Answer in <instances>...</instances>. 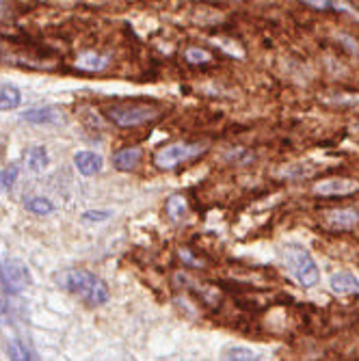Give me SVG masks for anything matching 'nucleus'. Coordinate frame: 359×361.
Masks as SVG:
<instances>
[{
  "label": "nucleus",
  "instance_id": "nucleus-1",
  "mask_svg": "<svg viewBox=\"0 0 359 361\" xmlns=\"http://www.w3.org/2000/svg\"><path fill=\"white\" fill-rule=\"evenodd\" d=\"M59 281L70 294H74V297H78L87 305H104L111 299L109 286L89 271H83V269L68 271L59 277Z\"/></svg>",
  "mask_w": 359,
  "mask_h": 361
},
{
  "label": "nucleus",
  "instance_id": "nucleus-2",
  "mask_svg": "<svg viewBox=\"0 0 359 361\" xmlns=\"http://www.w3.org/2000/svg\"><path fill=\"white\" fill-rule=\"evenodd\" d=\"M281 259L288 269L290 277L303 288H314L320 281V269L318 262L312 257V253L299 245V243H286L281 247Z\"/></svg>",
  "mask_w": 359,
  "mask_h": 361
},
{
  "label": "nucleus",
  "instance_id": "nucleus-3",
  "mask_svg": "<svg viewBox=\"0 0 359 361\" xmlns=\"http://www.w3.org/2000/svg\"><path fill=\"white\" fill-rule=\"evenodd\" d=\"M158 113L160 109L154 104H117L107 111V117L121 128H133L156 119Z\"/></svg>",
  "mask_w": 359,
  "mask_h": 361
},
{
  "label": "nucleus",
  "instance_id": "nucleus-4",
  "mask_svg": "<svg viewBox=\"0 0 359 361\" xmlns=\"http://www.w3.org/2000/svg\"><path fill=\"white\" fill-rule=\"evenodd\" d=\"M0 273H3V283L13 294H18V292L32 286V275H30L28 267L24 264L22 259H16V257L5 259V264H3V269H0Z\"/></svg>",
  "mask_w": 359,
  "mask_h": 361
},
{
  "label": "nucleus",
  "instance_id": "nucleus-5",
  "mask_svg": "<svg viewBox=\"0 0 359 361\" xmlns=\"http://www.w3.org/2000/svg\"><path fill=\"white\" fill-rule=\"evenodd\" d=\"M202 152L200 145H190V143H174V145H167L156 152L154 156V162L160 167V169H174L180 162L197 156Z\"/></svg>",
  "mask_w": 359,
  "mask_h": 361
},
{
  "label": "nucleus",
  "instance_id": "nucleus-6",
  "mask_svg": "<svg viewBox=\"0 0 359 361\" xmlns=\"http://www.w3.org/2000/svg\"><path fill=\"white\" fill-rule=\"evenodd\" d=\"M357 190H359V182L351 178H327V180H320L314 186V192L324 195V197H340V195H351Z\"/></svg>",
  "mask_w": 359,
  "mask_h": 361
},
{
  "label": "nucleus",
  "instance_id": "nucleus-7",
  "mask_svg": "<svg viewBox=\"0 0 359 361\" xmlns=\"http://www.w3.org/2000/svg\"><path fill=\"white\" fill-rule=\"evenodd\" d=\"M22 119L28 123H37V126H56L63 123V111L54 106H39V109H28L22 113Z\"/></svg>",
  "mask_w": 359,
  "mask_h": 361
},
{
  "label": "nucleus",
  "instance_id": "nucleus-8",
  "mask_svg": "<svg viewBox=\"0 0 359 361\" xmlns=\"http://www.w3.org/2000/svg\"><path fill=\"white\" fill-rule=\"evenodd\" d=\"M324 223H327L331 229H355L359 225V210L353 208H338V210H329L324 212Z\"/></svg>",
  "mask_w": 359,
  "mask_h": 361
},
{
  "label": "nucleus",
  "instance_id": "nucleus-9",
  "mask_svg": "<svg viewBox=\"0 0 359 361\" xmlns=\"http://www.w3.org/2000/svg\"><path fill=\"white\" fill-rule=\"evenodd\" d=\"M329 288L338 297H348V294H359V279L348 271H338L329 277Z\"/></svg>",
  "mask_w": 359,
  "mask_h": 361
},
{
  "label": "nucleus",
  "instance_id": "nucleus-10",
  "mask_svg": "<svg viewBox=\"0 0 359 361\" xmlns=\"http://www.w3.org/2000/svg\"><path fill=\"white\" fill-rule=\"evenodd\" d=\"M74 165L76 169L83 173V176H95V173H100L102 167H104V160L100 154H93V152H78L74 156Z\"/></svg>",
  "mask_w": 359,
  "mask_h": 361
},
{
  "label": "nucleus",
  "instance_id": "nucleus-11",
  "mask_svg": "<svg viewBox=\"0 0 359 361\" xmlns=\"http://www.w3.org/2000/svg\"><path fill=\"white\" fill-rule=\"evenodd\" d=\"M111 63V56L107 54H100V52H83L78 59H76V68L85 70V72H102L109 68Z\"/></svg>",
  "mask_w": 359,
  "mask_h": 361
},
{
  "label": "nucleus",
  "instance_id": "nucleus-12",
  "mask_svg": "<svg viewBox=\"0 0 359 361\" xmlns=\"http://www.w3.org/2000/svg\"><path fill=\"white\" fill-rule=\"evenodd\" d=\"M141 160V149L139 147H126V149H119L115 156H113V162L115 167L121 169V171H128V169H135Z\"/></svg>",
  "mask_w": 359,
  "mask_h": 361
},
{
  "label": "nucleus",
  "instance_id": "nucleus-13",
  "mask_svg": "<svg viewBox=\"0 0 359 361\" xmlns=\"http://www.w3.org/2000/svg\"><path fill=\"white\" fill-rule=\"evenodd\" d=\"M221 357L223 359H234V361H257V359H264L262 353H257V350H253L249 346H238V344L225 346Z\"/></svg>",
  "mask_w": 359,
  "mask_h": 361
},
{
  "label": "nucleus",
  "instance_id": "nucleus-14",
  "mask_svg": "<svg viewBox=\"0 0 359 361\" xmlns=\"http://www.w3.org/2000/svg\"><path fill=\"white\" fill-rule=\"evenodd\" d=\"M301 3H305V5H310V7H314V9H318V11L336 9V11H342V13L353 16L355 20H359V13H357L351 5L342 3V0H301Z\"/></svg>",
  "mask_w": 359,
  "mask_h": 361
},
{
  "label": "nucleus",
  "instance_id": "nucleus-15",
  "mask_svg": "<svg viewBox=\"0 0 359 361\" xmlns=\"http://www.w3.org/2000/svg\"><path fill=\"white\" fill-rule=\"evenodd\" d=\"M26 165H28L30 171H35V173L44 171V169L50 165V156H48L46 147H39V145L30 147V149L26 152Z\"/></svg>",
  "mask_w": 359,
  "mask_h": 361
},
{
  "label": "nucleus",
  "instance_id": "nucleus-16",
  "mask_svg": "<svg viewBox=\"0 0 359 361\" xmlns=\"http://www.w3.org/2000/svg\"><path fill=\"white\" fill-rule=\"evenodd\" d=\"M22 104V93L18 87L7 85L0 89V111H13Z\"/></svg>",
  "mask_w": 359,
  "mask_h": 361
},
{
  "label": "nucleus",
  "instance_id": "nucleus-17",
  "mask_svg": "<svg viewBox=\"0 0 359 361\" xmlns=\"http://www.w3.org/2000/svg\"><path fill=\"white\" fill-rule=\"evenodd\" d=\"M24 208L37 216H46L54 212V204L48 197H28V200H24Z\"/></svg>",
  "mask_w": 359,
  "mask_h": 361
},
{
  "label": "nucleus",
  "instance_id": "nucleus-18",
  "mask_svg": "<svg viewBox=\"0 0 359 361\" xmlns=\"http://www.w3.org/2000/svg\"><path fill=\"white\" fill-rule=\"evenodd\" d=\"M167 212L174 221H180L184 214H186V202H184V197L180 195H174L171 200L167 202Z\"/></svg>",
  "mask_w": 359,
  "mask_h": 361
},
{
  "label": "nucleus",
  "instance_id": "nucleus-19",
  "mask_svg": "<svg viewBox=\"0 0 359 361\" xmlns=\"http://www.w3.org/2000/svg\"><path fill=\"white\" fill-rule=\"evenodd\" d=\"M18 176H20V167L16 165L0 171V190H11L13 184L18 182Z\"/></svg>",
  "mask_w": 359,
  "mask_h": 361
},
{
  "label": "nucleus",
  "instance_id": "nucleus-20",
  "mask_svg": "<svg viewBox=\"0 0 359 361\" xmlns=\"http://www.w3.org/2000/svg\"><path fill=\"white\" fill-rule=\"evenodd\" d=\"M186 61L193 63V65H204L210 61V52L208 50H202V48H188L186 50Z\"/></svg>",
  "mask_w": 359,
  "mask_h": 361
},
{
  "label": "nucleus",
  "instance_id": "nucleus-21",
  "mask_svg": "<svg viewBox=\"0 0 359 361\" xmlns=\"http://www.w3.org/2000/svg\"><path fill=\"white\" fill-rule=\"evenodd\" d=\"M80 219H83V223H104L107 219H111V212L109 210H89Z\"/></svg>",
  "mask_w": 359,
  "mask_h": 361
},
{
  "label": "nucleus",
  "instance_id": "nucleus-22",
  "mask_svg": "<svg viewBox=\"0 0 359 361\" xmlns=\"http://www.w3.org/2000/svg\"><path fill=\"white\" fill-rule=\"evenodd\" d=\"M0 320H9V307H7V292L3 283V273H0Z\"/></svg>",
  "mask_w": 359,
  "mask_h": 361
},
{
  "label": "nucleus",
  "instance_id": "nucleus-23",
  "mask_svg": "<svg viewBox=\"0 0 359 361\" xmlns=\"http://www.w3.org/2000/svg\"><path fill=\"white\" fill-rule=\"evenodd\" d=\"M227 158H230L232 162H238V165H245V162H251L253 156L245 149H232L230 154H227Z\"/></svg>",
  "mask_w": 359,
  "mask_h": 361
},
{
  "label": "nucleus",
  "instance_id": "nucleus-24",
  "mask_svg": "<svg viewBox=\"0 0 359 361\" xmlns=\"http://www.w3.org/2000/svg\"><path fill=\"white\" fill-rule=\"evenodd\" d=\"M355 130H357V133H359V123H357V126H355Z\"/></svg>",
  "mask_w": 359,
  "mask_h": 361
}]
</instances>
